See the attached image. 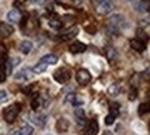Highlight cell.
Returning <instances> with one entry per match:
<instances>
[{"label": "cell", "instance_id": "6da1fadb", "mask_svg": "<svg viewBox=\"0 0 150 135\" xmlns=\"http://www.w3.org/2000/svg\"><path fill=\"white\" fill-rule=\"evenodd\" d=\"M19 110H21V106H19L18 104H13L10 105L8 108L4 109V113H3V116H4V120L7 123H13L15 119H17V116H18Z\"/></svg>", "mask_w": 150, "mask_h": 135}, {"label": "cell", "instance_id": "7a4b0ae2", "mask_svg": "<svg viewBox=\"0 0 150 135\" xmlns=\"http://www.w3.org/2000/svg\"><path fill=\"white\" fill-rule=\"evenodd\" d=\"M76 80L80 86H87L91 81V73L88 72L87 69H80L76 73Z\"/></svg>", "mask_w": 150, "mask_h": 135}, {"label": "cell", "instance_id": "3957f363", "mask_svg": "<svg viewBox=\"0 0 150 135\" xmlns=\"http://www.w3.org/2000/svg\"><path fill=\"white\" fill-rule=\"evenodd\" d=\"M109 25L120 29V28L127 26V22L124 21V17L121 15V14H114V15H112V17L109 18Z\"/></svg>", "mask_w": 150, "mask_h": 135}, {"label": "cell", "instance_id": "277c9868", "mask_svg": "<svg viewBox=\"0 0 150 135\" xmlns=\"http://www.w3.org/2000/svg\"><path fill=\"white\" fill-rule=\"evenodd\" d=\"M54 79L57 83L64 84V83H66V81L70 79V73H69L68 69H58V70L54 73Z\"/></svg>", "mask_w": 150, "mask_h": 135}, {"label": "cell", "instance_id": "5b68a950", "mask_svg": "<svg viewBox=\"0 0 150 135\" xmlns=\"http://www.w3.org/2000/svg\"><path fill=\"white\" fill-rule=\"evenodd\" d=\"M95 9H96V11H98L99 14H102V15H106V14H109L110 11H112L113 6L108 4V3H105L103 0H96V1H95Z\"/></svg>", "mask_w": 150, "mask_h": 135}, {"label": "cell", "instance_id": "8992f818", "mask_svg": "<svg viewBox=\"0 0 150 135\" xmlns=\"http://www.w3.org/2000/svg\"><path fill=\"white\" fill-rule=\"evenodd\" d=\"M55 130L58 131L59 134H64V132H66V131L69 130V122L66 120V119H64V117L58 119V120H57V123H55Z\"/></svg>", "mask_w": 150, "mask_h": 135}, {"label": "cell", "instance_id": "52a82bcc", "mask_svg": "<svg viewBox=\"0 0 150 135\" xmlns=\"http://www.w3.org/2000/svg\"><path fill=\"white\" fill-rule=\"evenodd\" d=\"M87 50V45L81 41H74L72 44L69 45V51L72 53V54H79V53H84Z\"/></svg>", "mask_w": 150, "mask_h": 135}, {"label": "cell", "instance_id": "ba28073f", "mask_svg": "<svg viewBox=\"0 0 150 135\" xmlns=\"http://www.w3.org/2000/svg\"><path fill=\"white\" fill-rule=\"evenodd\" d=\"M14 32V28L10 25V23H0V36L3 37H7L10 36V35H13Z\"/></svg>", "mask_w": 150, "mask_h": 135}, {"label": "cell", "instance_id": "9c48e42d", "mask_svg": "<svg viewBox=\"0 0 150 135\" xmlns=\"http://www.w3.org/2000/svg\"><path fill=\"white\" fill-rule=\"evenodd\" d=\"M30 119H32V122L35 123L37 127H40V128H43L47 123V117L44 116V114H33Z\"/></svg>", "mask_w": 150, "mask_h": 135}, {"label": "cell", "instance_id": "30bf717a", "mask_svg": "<svg viewBox=\"0 0 150 135\" xmlns=\"http://www.w3.org/2000/svg\"><path fill=\"white\" fill-rule=\"evenodd\" d=\"M77 33H79V29H77V28H76V26H74V28H72V29H69V31H66V32H65V33H62L59 39H61V40H62V41L70 40V39H73V37L76 36Z\"/></svg>", "mask_w": 150, "mask_h": 135}, {"label": "cell", "instance_id": "8fae6325", "mask_svg": "<svg viewBox=\"0 0 150 135\" xmlns=\"http://www.w3.org/2000/svg\"><path fill=\"white\" fill-rule=\"evenodd\" d=\"M98 131H99V126H98V122L94 119L87 126V135H96Z\"/></svg>", "mask_w": 150, "mask_h": 135}, {"label": "cell", "instance_id": "7c38bea8", "mask_svg": "<svg viewBox=\"0 0 150 135\" xmlns=\"http://www.w3.org/2000/svg\"><path fill=\"white\" fill-rule=\"evenodd\" d=\"M33 48V43L30 40H23L21 41V44H19V51L22 53V54H29Z\"/></svg>", "mask_w": 150, "mask_h": 135}, {"label": "cell", "instance_id": "4fadbf2b", "mask_svg": "<svg viewBox=\"0 0 150 135\" xmlns=\"http://www.w3.org/2000/svg\"><path fill=\"white\" fill-rule=\"evenodd\" d=\"M129 44H131V47L135 51H138V53H143L146 50V45L145 43H142V41H139L138 39H132L131 41H129Z\"/></svg>", "mask_w": 150, "mask_h": 135}, {"label": "cell", "instance_id": "5bb4252c", "mask_svg": "<svg viewBox=\"0 0 150 135\" xmlns=\"http://www.w3.org/2000/svg\"><path fill=\"white\" fill-rule=\"evenodd\" d=\"M39 62H43V63H47V65H55L58 62V57L54 54H47L44 57H41V59Z\"/></svg>", "mask_w": 150, "mask_h": 135}, {"label": "cell", "instance_id": "9a60e30c", "mask_svg": "<svg viewBox=\"0 0 150 135\" xmlns=\"http://www.w3.org/2000/svg\"><path fill=\"white\" fill-rule=\"evenodd\" d=\"M7 19H8L10 22H18L19 19H21V13L15 9L10 10L8 13H7Z\"/></svg>", "mask_w": 150, "mask_h": 135}, {"label": "cell", "instance_id": "2e32d148", "mask_svg": "<svg viewBox=\"0 0 150 135\" xmlns=\"http://www.w3.org/2000/svg\"><path fill=\"white\" fill-rule=\"evenodd\" d=\"M47 63H43V62H39L35 65V68H32V72L36 73V75H40V73H44L47 70Z\"/></svg>", "mask_w": 150, "mask_h": 135}, {"label": "cell", "instance_id": "e0dca14e", "mask_svg": "<svg viewBox=\"0 0 150 135\" xmlns=\"http://www.w3.org/2000/svg\"><path fill=\"white\" fill-rule=\"evenodd\" d=\"M137 39L139 41H142V43H147V40H149V35L146 33L143 29H138L137 31Z\"/></svg>", "mask_w": 150, "mask_h": 135}, {"label": "cell", "instance_id": "ac0fdd59", "mask_svg": "<svg viewBox=\"0 0 150 135\" xmlns=\"http://www.w3.org/2000/svg\"><path fill=\"white\" fill-rule=\"evenodd\" d=\"M150 112V104L149 102H143V104L139 105V108H138V113L141 114V116H143V114H146V113Z\"/></svg>", "mask_w": 150, "mask_h": 135}, {"label": "cell", "instance_id": "d6986e66", "mask_svg": "<svg viewBox=\"0 0 150 135\" xmlns=\"http://www.w3.org/2000/svg\"><path fill=\"white\" fill-rule=\"evenodd\" d=\"M146 9H147V4H146L145 1H138L134 4V10L138 11V13H145Z\"/></svg>", "mask_w": 150, "mask_h": 135}, {"label": "cell", "instance_id": "ffe728a7", "mask_svg": "<svg viewBox=\"0 0 150 135\" xmlns=\"http://www.w3.org/2000/svg\"><path fill=\"white\" fill-rule=\"evenodd\" d=\"M106 57H108V59L113 61V59L117 58V51H116L113 47H108V48H106Z\"/></svg>", "mask_w": 150, "mask_h": 135}, {"label": "cell", "instance_id": "44dd1931", "mask_svg": "<svg viewBox=\"0 0 150 135\" xmlns=\"http://www.w3.org/2000/svg\"><path fill=\"white\" fill-rule=\"evenodd\" d=\"M108 92H109V95H112V97H116V95L120 94V86H118V84H112V86L108 88Z\"/></svg>", "mask_w": 150, "mask_h": 135}, {"label": "cell", "instance_id": "7402d4cb", "mask_svg": "<svg viewBox=\"0 0 150 135\" xmlns=\"http://www.w3.org/2000/svg\"><path fill=\"white\" fill-rule=\"evenodd\" d=\"M14 77H15V80H18V81L26 80V79H28V69H23V70H21V72L15 73V75H14Z\"/></svg>", "mask_w": 150, "mask_h": 135}, {"label": "cell", "instance_id": "603a6c76", "mask_svg": "<svg viewBox=\"0 0 150 135\" xmlns=\"http://www.w3.org/2000/svg\"><path fill=\"white\" fill-rule=\"evenodd\" d=\"M48 25H50L52 29H61V28H62V22L57 18H51L50 21H48Z\"/></svg>", "mask_w": 150, "mask_h": 135}, {"label": "cell", "instance_id": "cb8c5ba5", "mask_svg": "<svg viewBox=\"0 0 150 135\" xmlns=\"http://www.w3.org/2000/svg\"><path fill=\"white\" fill-rule=\"evenodd\" d=\"M19 132H21V135H32L33 134V127L29 126V124H25V126L19 130Z\"/></svg>", "mask_w": 150, "mask_h": 135}, {"label": "cell", "instance_id": "d4e9b609", "mask_svg": "<svg viewBox=\"0 0 150 135\" xmlns=\"http://www.w3.org/2000/svg\"><path fill=\"white\" fill-rule=\"evenodd\" d=\"M74 116H76V119L79 120L80 124H84V110L83 109H76L74 110Z\"/></svg>", "mask_w": 150, "mask_h": 135}, {"label": "cell", "instance_id": "484cf974", "mask_svg": "<svg viewBox=\"0 0 150 135\" xmlns=\"http://www.w3.org/2000/svg\"><path fill=\"white\" fill-rule=\"evenodd\" d=\"M106 32H108L109 35H112V36H117L118 33H120V29H117V28H114V26H112V25L108 23V26H106Z\"/></svg>", "mask_w": 150, "mask_h": 135}, {"label": "cell", "instance_id": "4316f807", "mask_svg": "<svg viewBox=\"0 0 150 135\" xmlns=\"http://www.w3.org/2000/svg\"><path fill=\"white\" fill-rule=\"evenodd\" d=\"M30 106H32L33 110H37V109H39V106H40V97H39V95H36V97L32 99Z\"/></svg>", "mask_w": 150, "mask_h": 135}, {"label": "cell", "instance_id": "83f0119b", "mask_svg": "<svg viewBox=\"0 0 150 135\" xmlns=\"http://www.w3.org/2000/svg\"><path fill=\"white\" fill-rule=\"evenodd\" d=\"M114 120H116V117L113 116V114H108V116L105 117V124H108V126H112L114 123Z\"/></svg>", "mask_w": 150, "mask_h": 135}, {"label": "cell", "instance_id": "f1b7e54d", "mask_svg": "<svg viewBox=\"0 0 150 135\" xmlns=\"http://www.w3.org/2000/svg\"><path fill=\"white\" fill-rule=\"evenodd\" d=\"M86 31L90 33V35H95L96 33V28L94 26V25H88V26H86Z\"/></svg>", "mask_w": 150, "mask_h": 135}, {"label": "cell", "instance_id": "f546056e", "mask_svg": "<svg viewBox=\"0 0 150 135\" xmlns=\"http://www.w3.org/2000/svg\"><path fill=\"white\" fill-rule=\"evenodd\" d=\"M137 97H138V90L135 88V87H132V91H131V94H129V99H131V101H134Z\"/></svg>", "mask_w": 150, "mask_h": 135}, {"label": "cell", "instance_id": "4dcf8cb0", "mask_svg": "<svg viewBox=\"0 0 150 135\" xmlns=\"http://www.w3.org/2000/svg\"><path fill=\"white\" fill-rule=\"evenodd\" d=\"M74 99H76V95L74 94H68L66 95V98H65V102H70V104H72Z\"/></svg>", "mask_w": 150, "mask_h": 135}, {"label": "cell", "instance_id": "1f68e13d", "mask_svg": "<svg viewBox=\"0 0 150 135\" xmlns=\"http://www.w3.org/2000/svg\"><path fill=\"white\" fill-rule=\"evenodd\" d=\"M73 105H74V106H80V105H83L84 104V101H83V99H79V98H76L74 99V101H73L72 102Z\"/></svg>", "mask_w": 150, "mask_h": 135}, {"label": "cell", "instance_id": "d6a6232c", "mask_svg": "<svg viewBox=\"0 0 150 135\" xmlns=\"http://www.w3.org/2000/svg\"><path fill=\"white\" fill-rule=\"evenodd\" d=\"M6 98H7V92L3 90H0V101H4Z\"/></svg>", "mask_w": 150, "mask_h": 135}, {"label": "cell", "instance_id": "836d02e7", "mask_svg": "<svg viewBox=\"0 0 150 135\" xmlns=\"http://www.w3.org/2000/svg\"><path fill=\"white\" fill-rule=\"evenodd\" d=\"M141 25H142V26H146V25H150V18L142 19V21H141Z\"/></svg>", "mask_w": 150, "mask_h": 135}, {"label": "cell", "instance_id": "e575fe53", "mask_svg": "<svg viewBox=\"0 0 150 135\" xmlns=\"http://www.w3.org/2000/svg\"><path fill=\"white\" fill-rule=\"evenodd\" d=\"M143 76H145L147 80H150V68H147L145 72H143Z\"/></svg>", "mask_w": 150, "mask_h": 135}, {"label": "cell", "instance_id": "d590c367", "mask_svg": "<svg viewBox=\"0 0 150 135\" xmlns=\"http://www.w3.org/2000/svg\"><path fill=\"white\" fill-rule=\"evenodd\" d=\"M72 1V4H74V6H80L83 3V0H70Z\"/></svg>", "mask_w": 150, "mask_h": 135}, {"label": "cell", "instance_id": "8d00e7d4", "mask_svg": "<svg viewBox=\"0 0 150 135\" xmlns=\"http://www.w3.org/2000/svg\"><path fill=\"white\" fill-rule=\"evenodd\" d=\"M43 1L44 0H30V3H33V4H43Z\"/></svg>", "mask_w": 150, "mask_h": 135}, {"label": "cell", "instance_id": "74e56055", "mask_svg": "<svg viewBox=\"0 0 150 135\" xmlns=\"http://www.w3.org/2000/svg\"><path fill=\"white\" fill-rule=\"evenodd\" d=\"M105 3H108V4H110V6H113L114 3H116V0H103Z\"/></svg>", "mask_w": 150, "mask_h": 135}, {"label": "cell", "instance_id": "f35d334b", "mask_svg": "<svg viewBox=\"0 0 150 135\" xmlns=\"http://www.w3.org/2000/svg\"><path fill=\"white\" fill-rule=\"evenodd\" d=\"M11 135H21V132H19V131H14Z\"/></svg>", "mask_w": 150, "mask_h": 135}, {"label": "cell", "instance_id": "ab89813d", "mask_svg": "<svg viewBox=\"0 0 150 135\" xmlns=\"http://www.w3.org/2000/svg\"><path fill=\"white\" fill-rule=\"evenodd\" d=\"M103 135H113V134H112L110 131H105V134H103Z\"/></svg>", "mask_w": 150, "mask_h": 135}, {"label": "cell", "instance_id": "60d3db41", "mask_svg": "<svg viewBox=\"0 0 150 135\" xmlns=\"http://www.w3.org/2000/svg\"><path fill=\"white\" fill-rule=\"evenodd\" d=\"M128 1H131V3H134V1H135V0H128Z\"/></svg>", "mask_w": 150, "mask_h": 135}, {"label": "cell", "instance_id": "b9f144b4", "mask_svg": "<svg viewBox=\"0 0 150 135\" xmlns=\"http://www.w3.org/2000/svg\"><path fill=\"white\" fill-rule=\"evenodd\" d=\"M149 131H150V123H149Z\"/></svg>", "mask_w": 150, "mask_h": 135}]
</instances>
